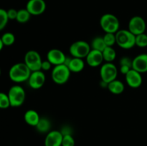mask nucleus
<instances>
[{"mask_svg":"<svg viewBox=\"0 0 147 146\" xmlns=\"http://www.w3.org/2000/svg\"><path fill=\"white\" fill-rule=\"evenodd\" d=\"M32 71L24 62H18L13 64L9 71V77L15 83H22L28 81Z\"/></svg>","mask_w":147,"mask_h":146,"instance_id":"1","label":"nucleus"},{"mask_svg":"<svg viewBox=\"0 0 147 146\" xmlns=\"http://www.w3.org/2000/svg\"><path fill=\"white\" fill-rule=\"evenodd\" d=\"M116 44L123 50H129L136 46V36L129 29H119L116 33Z\"/></svg>","mask_w":147,"mask_h":146,"instance_id":"2","label":"nucleus"},{"mask_svg":"<svg viewBox=\"0 0 147 146\" xmlns=\"http://www.w3.org/2000/svg\"><path fill=\"white\" fill-rule=\"evenodd\" d=\"M100 26L106 33L116 34L120 28V21L114 14L107 13L102 15L100 17Z\"/></svg>","mask_w":147,"mask_h":146,"instance_id":"3","label":"nucleus"},{"mask_svg":"<svg viewBox=\"0 0 147 146\" xmlns=\"http://www.w3.org/2000/svg\"><path fill=\"white\" fill-rule=\"evenodd\" d=\"M7 94L9 99L10 105L12 107H20L25 101L26 92L24 88L19 84L11 86Z\"/></svg>","mask_w":147,"mask_h":146,"instance_id":"4","label":"nucleus"},{"mask_svg":"<svg viewBox=\"0 0 147 146\" xmlns=\"http://www.w3.org/2000/svg\"><path fill=\"white\" fill-rule=\"evenodd\" d=\"M71 72L65 64L54 66L52 70L51 77L53 81L57 84H64L69 80Z\"/></svg>","mask_w":147,"mask_h":146,"instance_id":"5","label":"nucleus"},{"mask_svg":"<svg viewBox=\"0 0 147 146\" xmlns=\"http://www.w3.org/2000/svg\"><path fill=\"white\" fill-rule=\"evenodd\" d=\"M91 50L90 44L83 40H79L73 42L69 48L70 55L73 57L84 59L87 57Z\"/></svg>","mask_w":147,"mask_h":146,"instance_id":"6","label":"nucleus"},{"mask_svg":"<svg viewBox=\"0 0 147 146\" xmlns=\"http://www.w3.org/2000/svg\"><path fill=\"white\" fill-rule=\"evenodd\" d=\"M24 62L32 72L41 70L42 60L40 53L36 50H29L26 52Z\"/></svg>","mask_w":147,"mask_h":146,"instance_id":"7","label":"nucleus"},{"mask_svg":"<svg viewBox=\"0 0 147 146\" xmlns=\"http://www.w3.org/2000/svg\"><path fill=\"white\" fill-rule=\"evenodd\" d=\"M100 76L101 81L109 84L117 78V67L113 62H105L100 67Z\"/></svg>","mask_w":147,"mask_h":146,"instance_id":"8","label":"nucleus"},{"mask_svg":"<svg viewBox=\"0 0 147 146\" xmlns=\"http://www.w3.org/2000/svg\"><path fill=\"white\" fill-rule=\"evenodd\" d=\"M128 29L135 36L145 33L146 29V21L140 16H134L129 20Z\"/></svg>","mask_w":147,"mask_h":146,"instance_id":"9","label":"nucleus"},{"mask_svg":"<svg viewBox=\"0 0 147 146\" xmlns=\"http://www.w3.org/2000/svg\"><path fill=\"white\" fill-rule=\"evenodd\" d=\"M46 81V76L42 70L32 72L28 79L29 86L33 90H39L43 87Z\"/></svg>","mask_w":147,"mask_h":146,"instance_id":"10","label":"nucleus"},{"mask_svg":"<svg viewBox=\"0 0 147 146\" xmlns=\"http://www.w3.org/2000/svg\"><path fill=\"white\" fill-rule=\"evenodd\" d=\"M46 2L45 0H29L26 4V9L32 16H39L45 11Z\"/></svg>","mask_w":147,"mask_h":146,"instance_id":"11","label":"nucleus"},{"mask_svg":"<svg viewBox=\"0 0 147 146\" xmlns=\"http://www.w3.org/2000/svg\"><path fill=\"white\" fill-rule=\"evenodd\" d=\"M66 59L65 53L59 49H51L47 53V60L54 66L65 64Z\"/></svg>","mask_w":147,"mask_h":146,"instance_id":"12","label":"nucleus"},{"mask_svg":"<svg viewBox=\"0 0 147 146\" xmlns=\"http://www.w3.org/2000/svg\"><path fill=\"white\" fill-rule=\"evenodd\" d=\"M126 84L131 88H138L140 87L143 82L142 73L136 70L131 69L127 74L125 75Z\"/></svg>","mask_w":147,"mask_h":146,"instance_id":"13","label":"nucleus"},{"mask_svg":"<svg viewBox=\"0 0 147 146\" xmlns=\"http://www.w3.org/2000/svg\"><path fill=\"white\" fill-rule=\"evenodd\" d=\"M63 135L59 130H50L46 135L45 146H62Z\"/></svg>","mask_w":147,"mask_h":146,"instance_id":"14","label":"nucleus"},{"mask_svg":"<svg viewBox=\"0 0 147 146\" xmlns=\"http://www.w3.org/2000/svg\"><path fill=\"white\" fill-rule=\"evenodd\" d=\"M86 60L87 64L91 67H97L102 65L103 62H104L102 52L92 49L86 57Z\"/></svg>","mask_w":147,"mask_h":146,"instance_id":"15","label":"nucleus"},{"mask_svg":"<svg viewBox=\"0 0 147 146\" xmlns=\"http://www.w3.org/2000/svg\"><path fill=\"white\" fill-rule=\"evenodd\" d=\"M132 69L140 73L147 72V54H140L136 56L132 61Z\"/></svg>","mask_w":147,"mask_h":146,"instance_id":"16","label":"nucleus"},{"mask_svg":"<svg viewBox=\"0 0 147 146\" xmlns=\"http://www.w3.org/2000/svg\"><path fill=\"white\" fill-rule=\"evenodd\" d=\"M65 65L68 67L69 70L71 72L78 73L83 71L85 67V62L83 59L78 58V57H73V58L66 59Z\"/></svg>","mask_w":147,"mask_h":146,"instance_id":"17","label":"nucleus"},{"mask_svg":"<svg viewBox=\"0 0 147 146\" xmlns=\"http://www.w3.org/2000/svg\"><path fill=\"white\" fill-rule=\"evenodd\" d=\"M40 116L39 113L34 110H28L25 112L24 119L25 123L32 127H36L38 122L40 121Z\"/></svg>","mask_w":147,"mask_h":146,"instance_id":"18","label":"nucleus"},{"mask_svg":"<svg viewBox=\"0 0 147 146\" xmlns=\"http://www.w3.org/2000/svg\"><path fill=\"white\" fill-rule=\"evenodd\" d=\"M107 88L109 89V92H111L112 94H120L124 91L125 85L121 81L116 79V80H113L108 84Z\"/></svg>","mask_w":147,"mask_h":146,"instance_id":"19","label":"nucleus"},{"mask_svg":"<svg viewBox=\"0 0 147 146\" xmlns=\"http://www.w3.org/2000/svg\"><path fill=\"white\" fill-rule=\"evenodd\" d=\"M51 122L46 117H40V121L36 125V129L41 133H48L51 129Z\"/></svg>","mask_w":147,"mask_h":146,"instance_id":"20","label":"nucleus"},{"mask_svg":"<svg viewBox=\"0 0 147 146\" xmlns=\"http://www.w3.org/2000/svg\"><path fill=\"white\" fill-rule=\"evenodd\" d=\"M103 60L106 62H113L116 57V52L113 47H106L102 52Z\"/></svg>","mask_w":147,"mask_h":146,"instance_id":"21","label":"nucleus"},{"mask_svg":"<svg viewBox=\"0 0 147 146\" xmlns=\"http://www.w3.org/2000/svg\"><path fill=\"white\" fill-rule=\"evenodd\" d=\"M107 47L103 40V37H96L93 39L90 44V47L92 50H98L100 52H103L105 48Z\"/></svg>","mask_w":147,"mask_h":146,"instance_id":"22","label":"nucleus"},{"mask_svg":"<svg viewBox=\"0 0 147 146\" xmlns=\"http://www.w3.org/2000/svg\"><path fill=\"white\" fill-rule=\"evenodd\" d=\"M31 14L27 11V9H21L17 11V16L16 21L20 24H25L30 21L31 18Z\"/></svg>","mask_w":147,"mask_h":146,"instance_id":"23","label":"nucleus"},{"mask_svg":"<svg viewBox=\"0 0 147 146\" xmlns=\"http://www.w3.org/2000/svg\"><path fill=\"white\" fill-rule=\"evenodd\" d=\"M1 39L4 45L7 47L11 46L15 42V36L11 32H5L2 34Z\"/></svg>","mask_w":147,"mask_h":146,"instance_id":"24","label":"nucleus"},{"mask_svg":"<svg viewBox=\"0 0 147 146\" xmlns=\"http://www.w3.org/2000/svg\"><path fill=\"white\" fill-rule=\"evenodd\" d=\"M103 37L107 47H113L116 44V34L114 33H106Z\"/></svg>","mask_w":147,"mask_h":146,"instance_id":"25","label":"nucleus"},{"mask_svg":"<svg viewBox=\"0 0 147 146\" xmlns=\"http://www.w3.org/2000/svg\"><path fill=\"white\" fill-rule=\"evenodd\" d=\"M7 10L0 8V31L4 29L7 25L9 21Z\"/></svg>","mask_w":147,"mask_h":146,"instance_id":"26","label":"nucleus"},{"mask_svg":"<svg viewBox=\"0 0 147 146\" xmlns=\"http://www.w3.org/2000/svg\"><path fill=\"white\" fill-rule=\"evenodd\" d=\"M136 46L144 48L147 47V34L143 33L136 36Z\"/></svg>","mask_w":147,"mask_h":146,"instance_id":"27","label":"nucleus"},{"mask_svg":"<svg viewBox=\"0 0 147 146\" xmlns=\"http://www.w3.org/2000/svg\"><path fill=\"white\" fill-rule=\"evenodd\" d=\"M11 107L8 94L0 92V109L5 110Z\"/></svg>","mask_w":147,"mask_h":146,"instance_id":"28","label":"nucleus"},{"mask_svg":"<svg viewBox=\"0 0 147 146\" xmlns=\"http://www.w3.org/2000/svg\"><path fill=\"white\" fill-rule=\"evenodd\" d=\"M76 141L72 135H63L62 146H75Z\"/></svg>","mask_w":147,"mask_h":146,"instance_id":"29","label":"nucleus"},{"mask_svg":"<svg viewBox=\"0 0 147 146\" xmlns=\"http://www.w3.org/2000/svg\"><path fill=\"white\" fill-rule=\"evenodd\" d=\"M132 61L133 60H131V58H129V57H123L121 58L120 61H119V65L120 66H128V67L132 68Z\"/></svg>","mask_w":147,"mask_h":146,"instance_id":"30","label":"nucleus"},{"mask_svg":"<svg viewBox=\"0 0 147 146\" xmlns=\"http://www.w3.org/2000/svg\"><path fill=\"white\" fill-rule=\"evenodd\" d=\"M17 11H18V10H16L15 9H9L7 10V16H8L9 19L16 20L17 16Z\"/></svg>","mask_w":147,"mask_h":146,"instance_id":"31","label":"nucleus"},{"mask_svg":"<svg viewBox=\"0 0 147 146\" xmlns=\"http://www.w3.org/2000/svg\"><path fill=\"white\" fill-rule=\"evenodd\" d=\"M52 65L53 64L48 61V60H45L42 62V65H41V70L42 71H48L51 69Z\"/></svg>","mask_w":147,"mask_h":146,"instance_id":"32","label":"nucleus"},{"mask_svg":"<svg viewBox=\"0 0 147 146\" xmlns=\"http://www.w3.org/2000/svg\"><path fill=\"white\" fill-rule=\"evenodd\" d=\"M132 68L128 67V66H120V72L122 74L126 75Z\"/></svg>","mask_w":147,"mask_h":146,"instance_id":"33","label":"nucleus"},{"mask_svg":"<svg viewBox=\"0 0 147 146\" xmlns=\"http://www.w3.org/2000/svg\"><path fill=\"white\" fill-rule=\"evenodd\" d=\"M4 44H3V42H2V40H1V37H0V52L2 50V49L4 48Z\"/></svg>","mask_w":147,"mask_h":146,"instance_id":"34","label":"nucleus"},{"mask_svg":"<svg viewBox=\"0 0 147 146\" xmlns=\"http://www.w3.org/2000/svg\"><path fill=\"white\" fill-rule=\"evenodd\" d=\"M1 68H0V76H1Z\"/></svg>","mask_w":147,"mask_h":146,"instance_id":"35","label":"nucleus"},{"mask_svg":"<svg viewBox=\"0 0 147 146\" xmlns=\"http://www.w3.org/2000/svg\"><path fill=\"white\" fill-rule=\"evenodd\" d=\"M146 34H147V31H146Z\"/></svg>","mask_w":147,"mask_h":146,"instance_id":"36","label":"nucleus"}]
</instances>
